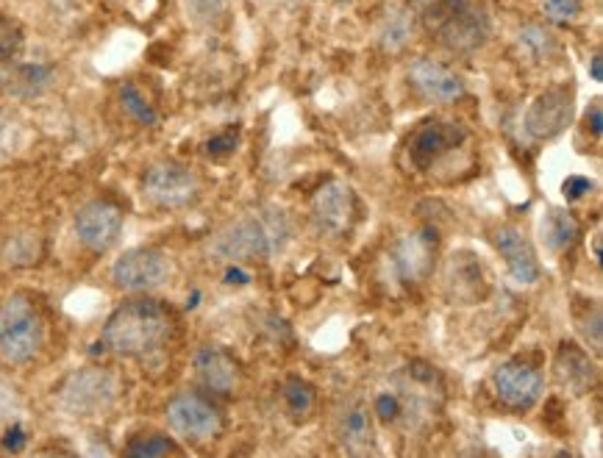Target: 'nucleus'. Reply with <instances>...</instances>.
<instances>
[{"instance_id":"obj_31","label":"nucleus","mask_w":603,"mask_h":458,"mask_svg":"<svg viewBox=\"0 0 603 458\" xmlns=\"http://www.w3.org/2000/svg\"><path fill=\"white\" fill-rule=\"evenodd\" d=\"M237 145V134H226V137H217L209 142V153H228Z\"/></svg>"},{"instance_id":"obj_2","label":"nucleus","mask_w":603,"mask_h":458,"mask_svg":"<svg viewBox=\"0 0 603 458\" xmlns=\"http://www.w3.org/2000/svg\"><path fill=\"white\" fill-rule=\"evenodd\" d=\"M287 239V217L278 209H262L231 223L226 231H220L214 239V253L228 261L267 259L284 248Z\"/></svg>"},{"instance_id":"obj_6","label":"nucleus","mask_w":603,"mask_h":458,"mask_svg":"<svg viewBox=\"0 0 603 458\" xmlns=\"http://www.w3.org/2000/svg\"><path fill=\"white\" fill-rule=\"evenodd\" d=\"M142 192L162 209H184L198 198V178L178 161H159L142 175Z\"/></svg>"},{"instance_id":"obj_24","label":"nucleus","mask_w":603,"mask_h":458,"mask_svg":"<svg viewBox=\"0 0 603 458\" xmlns=\"http://www.w3.org/2000/svg\"><path fill=\"white\" fill-rule=\"evenodd\" d=\"M284 406L292 417H306L315 406V389L301 378H289L284 384Z\"/></svg>"},{"instance_id":"obj_22","label":"nucleus","mask_w":603,"mask_h":458,"mask_svg":"<svg viewBox=\"0 0 603 458\" xmlns=\"http://www.w3.org/2000/svg\"><path fill=\"white\" fill-rule=\"evenodd\" d=\"M545 239L553 250H567L578 239V223L573 220V214L556 209L551 211L548 223H545Z\"/></svg>"},{"instance_id":"obj_30","label":"nucleus","mask_w":603,"mask_h":458,"mask_svg":"<svg viewBox=\"0 0 603 458\" xmlns=\"http://www.w3.org/2000/svg\"><path fill=\"white\" fill-rule=\"evenodd\" d=\"M587 192H592L590 178H581V175H570L565 181V198L567 200H581Z\"/></svg>"},{"instance_id":"obj_18","label":"nucleus","mask_w":603,"mask_h":458,"mask_svg":"<svg viewBox=\"0 0 603 458\" xmlns=\"http://www.w3.org/2000/svg\"><path fill=\"white\" fill-rule=\"evenodd\" d=\"M337 436H340L342 447L348 453H370L373 450V420H370V409L359 400H351L348 406H342L337 414Z\"/></svg>"},{"instance_id":"obj_5","label":"nucleus","mask_w":603,"mask_h":458,"mask_svg":"<svg viewBox=\"0 0 603 458\" xmlns=\"http://www.w3.org/2000/svg\"><path fill=\"white\" fill-rule=\"evenodd\" d=\"M167 425L181 439H187L192 445H203V442H212L220 436L223 414L212 400L184 392V395H176L167 403Z\"/></svg>"},{"instance_id":"obj_21","label":"nucleus","mask_w":603,"mask_h":458,"mask_svg":"<svg viewBox=\"0 0 603 458\" xmlns=\"http://www.w3.org/2000/svg\"><path fill=\"white\" fill-rule=\"evenodd\" d=\"M6 81H9V89H12L14 95L31 98V95H39V92H45V89L51 87L53 70L45 67V64H17Z\"/></svg>"},{"instance_id":"obj_4","label":"nucleus","mask_w":603,"mask_h":458,"mask_svg":"<svg viewBox=\"0 0 603 458\" xmlns=\"http://www.w3.org/2000/svg\"><path fill=\"white\" fill-rule=\"evenodd\" d=\"M45 345V322L28 295H12L0 306V359L6 364H28Z\"/></svg>"},{"instance_id":"obj_10","label":"nucleus","mask_w":603,"mask_h":458,"mask_svg":"<svg viewBox=\"0 0 603 458\" xmlns=\"http://www.w3.org/2000/svg\"><path fill=\"white\" fill-rule=\"evenodd\" d=\"M76 234L84 248L103 253L123 234V211L112 200H92L76 214Z\"/></svg>"},{"instance_id":"obj_26","label":"nucleus","mask_w":603,"mask_h":458,"mask_svg":"<svg viewBox=\"0 0 603 458\" xmlns=\"http://www.w3.org/2000/svg\"><path fill=\"white\" fill-rule=\"evenodd\" d=\"M26 45V34H23V25L0 14V64L12 62L17 59V53Z\"/></svg>"},{"instance_id":"obj_27","label":"nucleus","mask_w":603,"mask_h":458,"mask_svg":"<svg viewBox=\"0 0 603 458\" xmlns=\"http://www.w3.org/2000/svg\"><path fill=\"white\" fill-rule=\"evenodd\" d=\"M412 34V25H409V17L403 12H392L390 20L381 28V42L384 48L390 50H401L406 45V39Z\"/></svg>"},{"instance_id":"obj_3","label":"nucleus","mask_w":603,"mask_h":458,"mask_svg":"<svg viewBox=\"0 0 603 458\" xmlns=\"http://www.w3.org/2000/svg\"><path fill=\"white\" fill-rule=\"evenodd\" d=\"M423 23L440 45L459 53L476 50L490 34L481 0H428Z\"/></svg>"},{"instance_id":"obj_16","label":"nucleus","mask_w":603,"mask_h":458,"mask_svg":"<svg viewBox=\"0 0 603 458\" xmlns=\"http://www.w3.org/2000/svg\"><path fill=\"white\" fill-rule=\"evenodd\" d=\"M495 248L501 250L506 259V267L515 281L520 284H534L540 278V261L534 256V248L528 245V239L512 225H503L495 231Z\"/></svg>"},{"instance_id":"obj_32","label":"nucleus","mask_w":603,"mask_h":458,"mask_svg":"<svg viewBox=\"0 0 603 458\" xmlns=\"http://www.w3.org/2000/svg\"><path fill=\"white\" fill-rule=\"evenodd\" d=\"M587 125H592V134H595V137H601V131H603L601 100H595V103H592V109L587 112Z\"/></svg>"},{"instance_id":"obj_14","label":"nucleus","mask_w":603,"mask_h":458,"mask_svg":"<svg viewBox=\"0 0 603 458\" xmlns=\"http://www.w3.org/2000/svg\"><path fill=\"white\" fill-rule=\"evenodd\" d=\"M437 256V231L420 228L415 234L403 236L395 248V273L401 275L406 284H420L426 281Z\"/></svg>"},{"instance_id":"obj_13","label":"nucleus","mask_w":603,"mask_h":458,"mask_svg":"<svg viewBox=\"0 0 603 458\" xmlns=\"http://www.w3.org/2000/svg\"><path fill=\"white\" fill-rule=\"evenodd\" d=\"M492 381L498 397L512 409H531L542 395V375L526 361H506Z\"/></svg>"},{"instance_id":"obj_20","label":"nucleus","mask_w":603,"mask_h":458,"mask_svg":"<svg viewBox=\"0 0 603 458\" xmlns=\"http://www.w3.org/2000/svg\"><path fill=\"white\" fill-rule=\"evenodd\" d=\"M448 286L459 300H476L484 295V275L476 256L470 253H456L448 264Z\"/></svg>"},{"instance_id":"obj_23","label":"nucleus","mask_w":603,"mask_h":458,"mask_svg":"<svg viewBox=\"0 0 603 458\" xmlns=\"http://www.w3.org/2000/svg\"><path fill=\"white\" fill-rule=\"evenodd\" d=\"M120 103L137 123L153 125L156 123V106L151 103V98L145 95V89L139 84H123L120 89Z\"/></svg>"},{"instance_id":"obj_9","label":"nucleus","mask_w":603,"mask_h":458,"mask_svg":"<svg viewBox=\"0 0 603 458\" xmlns=\"http://www.w3.org/2000/svg\"><path fill=\"white\" fill-rule=\"evenodd\" d=\"M467 128L459 123H445V120H428L415 131L409 142V159L417 170H431L448 153L465 145Z\"/></svg>"},{"instance_id":"obj_12","label":"nucleus","mask_w":603,"mask_h":458,"mask_svg":"<svg viewBox=\"0 0 603 458\" xmlns=\"http://www.w3.org/2000/svg\"><path fill=\"white\" fill-rule=\"evenodd\" d=\"M315 225L328 236H345L356 223V198L351 186L342 181H328L312 203Z\"/></svg>"},{"instance_id":"obj_25","label":"nucleus","mask_w":603,"mask_h":458,"mask_svg":"<svg viewBox=\"0 0 603 458\" xmlns=\"http://www.w3.org/2000/svg\"><path fill=\"white\" fill-rule=\"evenodd\" d=\"M178 447L167 439V436L148 434L131 439V445L126 447V456L131 458H159V456H176Z\"/></svg>"},{"instance_id":"obj_28","label":"nucleus","mask_w":603,"mask_h":458,"mask_svg":"<svg viewBox=\"0 0 603 458\" xmlns=\"http://www.w3.org/2000/svg\"><path fill=\"white\" fill-rule=\"evenodd\" d=\"M545 3V12L556 23H567V20H576L581 12V3L578 0H542Z\"/></svg>"},{"instance_id":"obj_29","label":"nucleus","mask_w":603,"mask_h":458,"mask_svg":"<svg viewBox=\"0 0 603 458\" xmlns=\"http://www.w3.org/2000/svg\"><path fill=\"white\" fill-rule=\"evenodd\" d=\"M403 409V403H401V397H395L390 395V392H384V395H378L376 397V414L381 417V420H395L398 414H401Z\"/></svg>"},{"instance_id":"obj_34","label":"nucleus","mask_w":603,"mask_h":458,"mask_svg":"<svg viewBox=\"0 0 603 458\" xmlns=\"http://www.w3.org/2000/svg\"><path fill=\"white\" fill-rule=\"evenodd\" d=\"M592 78H595V81H601L603 75H601V56H595V59H592Z\"/></svg>"},{"instance_id":"obj_1","label":"nucleus","mask_w":603,"mask_h":458,"mask_svg":"<svg viewBox=\"0 0 603 458\" xmlns=\"http://www.w3.org/2000/svg\"><path fill=\"white\" fill-rule=\"evenodd\" d=\"M173 334V317L162 303L148 298L128 300L103 325V345L123 359H145Z\"/></svg>"},{"instance_id":"obj_7","label":"nucleus","mask_w":603,"mask_h":458,"mask_svg":"<svg viewBox=\"0 0 603 458\" xmlns=\"http://www.w3.org/2000/svg\"><path fill=\"white\" fill-rule=\"evenodd\" d=\"M117 395V384L109 372L103 370H81L67 378L62 389V406L70 414L89 417L98 411L109 409Z\"/></svg>"},{"instance_id":"obj_17","label":"nucleus","mask_w":603,"mask_h":458,"mask_svg":"<svg viewBox=\"0 0 603 458\" xmlns=\"http://www.w3.org/2000/svg\"><path fill=\"white\" fill-rule=\"evenodd\" d=\"M195 375L209 392H217V395H228L239 381V367L237 361L228 356L226 350L220 347H201L195 353Z\"/></svg>"},{"instance_id":"obj_11","label":"nucleus","mask_w":603,"mask_h":458,"mask_svg":"<svg viewBox=\"0 0 603 458\" xmlns=\"http://www.w3.org/2000/svg\"><path fill=\"white\" fill-rule=\"evenodd\" d=\"M570 114H573V87L559 84L545 89L526 114L528 134L534 139L559 137L570 123Z\"/></svg>"},{"instance_id":"obj_8","label":"nucleus","mask_w":603,"mask_h":458,"mask_svg":"<svg viewBox=\"0 0 603 458\" xmlns=\"http://www.w3.org/2000/svg\"><path fill=\"white\" fill-rule=\"evenodd\" d=\"M170 273V264L162 250L156 248H134L123 253L114 264L112 278L114 284L128 292H148L164 284Z\"/></svg>"},{"instance_id":"obj_19","label":"nucleus","mask_w":603,"mask_h":458,"mask_svg":"<svg viewBox=\"0 0 603 458\" xmlns=\"http://www.w3.org/2000/svg\"><path fill=\"white\" fill-rule=\"evenodd\" d=\"M556 381L570 389L573 395H584L595 381V367H592L590 356L573 342H565L556 353Z\"/></svg>"},{"instance_id":"obj_33","label":"nucleus","mask_w":603,"mask_h":458,"mask_svg":"<svg viewBox=\"0 0 603 458\" xmlns=\"http://www.w3.org/2000/svg\"><path fill=\"white\" fill-rule=\"evenodd\" d=\"M3 445L9 447V450H20V447L26 445V431L20 428V425H14L12 431L6 434V442Z\"/></svg>"},{"instance_id":"obj_15","label":"nucleus","mask_w":603,"mask_h":458,"mask_svg":"<svg viewBox=\"0 0 603 458\" xmlns=\"http://www.w3.org/2000/svg\"><path fill=\"white\" fill-rule=\"evenodd\" d=\"M409 81L412 87L426 100H437V103H451V100L465 95V84L462 78L448 70L445 64L431 62V59H420L412 64L409 70Z\"/></svg>"}]
</instances>
